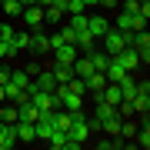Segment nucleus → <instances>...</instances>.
Returning a JSON list of instances; mask_svg holds the SVG:
<instances>
[{"label": "nucleus", "instance_id": "10", "mask_svg": "<svg viewBox=\"0 0 150 150\" xmlns=\"http://www.w3.org/2000/svg\"><path fill=\"white\" fill-rule=\"evenodd\" d=\"M13 130H17V144H33V140H37V134H33V123H27V120H17Z\"/></svg>", "mask_w": 150, "mask_h": 150}, {"label": "nucleus", "instance_id": "30", "mask_svg": "<svg viewBox=\"0 0 150 150\" xmlns=\"http://www.w3.org/2000/svg\"><path fill=\"white\" fill-rule=\"evenodd\" d=\"M60 37H64V43H74V40H77V30H74V27L67 23V27L60 30Z\"/></svg>", "mask_w": 150, "mask_h": 150}, {"label": "nucleus", "instance_id": "11", "mask_svg": "<svg viewBox=\"0 0 150 150\" xmlns=\"http://www.w3.org/2000/svg\"><path fill=\"white\" fill-rule=\"evenodd\" d=\"M17 144V130H13V123H4L0 120V150H10Z\"/></svg>", "mask_w": 150, "mask_h": 150}, {"label": "nucleus", "instance_id": "6", "mask_svg": "<svg viewBox=\"0 0 150 150\" xmlns=\"http://www.w3.org/2000/svg\"><path fill=\"white\" fill-rule=\"evenodd\" d=\"M77 54H80V50H77V43H60V47L54 50V64H74Z\"/></svg>", "mask_w": 150, "mask_h": 150}, {"label": "nucleus", "instance_id": "28", "mask_svg": "<svg viewBox=\"0 0 150 150\" xmlns=\"http://www.w3.org/2000/svg\"><path fill=\"white\" fill-rule=\"evenodd\" d=\"M120 10H127V13H137V10H140V0H120Z\"/></svg>", "mask_w": 150, "mask_h": 150}, {"label": "nucleus", "instance_id": "23", "mask_svg": "<svg viewBox=\"0 0 150 150\" xmlns=\"http://www.w3.org/2000/svg\"><path fill=\"white\" fill-rule=\"evenodd\" d=\"M64 87H67V90H74V93H80V97L87 93V80H83V77H70Z\"/></svg>", "mask_w": 150, "mask_h": 150}, {"label": "nucleus", "instance_id": "3", "mask_svg": "<svg viewBox=\"0 0 150 150\" xmlns=\"http://www.w3.org/2000/svg\"><path fill=\"white\" fill-rule=\"evenodd\" d=\"M107 30H110V20H107V17H100V13H87V33H90L93 40H100Z\"/></svg>", "mask_w": 150, "mask_h": 150}, {"label": "nucleus", "instance_id": "18", "mask_svg": "<svg viewBox=\"0 0 150 150\" xmlns=\"http://www.w3.org/2000/svg\"><path fill=\"white\" fill-rule=\"evenodd\" d=\"M13 47H17V54L20 50H30V30H13Z\"/></svg>", "mask_w": 150, "mask_h": 150}, {"label": "nucleus", "instance_id": "35", "mask_svg": "<svg viewBox=\"0 0 150 150\" xmlns=\"http://www.w3.org/2000/svg\"><path fill=\"white\" fill-rule=\"evenodd\" d=\"M87 4H90V7H97V0H87Z\"/></svg>", "mask_w": 150, "mask_h": 150}, {"label": "nucleus", "instance_id": "13", "mask_svg": "<svg viewBox=\"0 0 150 150\" xmlns=\"http://www.w3.org/2000/svg\"><path fill=\"white\" fill-rule=\"evenodd\" d=\"M33 87H37V90H54V87H57V80H54V74H50V70H40V74L37 77H33Z\"/></svg>", "mask_w": 150, "mask_h": 150}, {"label": "nucleus", "instance_id": "7", "mask_svg": "<svg viewBox=\"0 0 150 150\" xmlns=\"http://www.w3.org/2000/svg\"><path fill=\"white\" fill-rule=\"evenodd\" d=\"M47 144H50V147H57V150H77V144L67 137V130H50Z\"/></svg>", "mask_w": 150, "mask_h": 150}, {"label": "nucleus", "instance_id": "1", "mask_svg": "<svg viewBox=\"0 0 150 150\" xmlns=\"http://www.w3.org/2000/svg\"><path fill=\"white\" fill-rule=\"evenodd\" d=\"M100 40H103V54H110V57H113V54H120V50L127 47V43H123V33H120L117 27H110Z\"/></svg>", "mask_w": 150, "mask_h": 150}, {"label": "nucleus", "instance_id": "5", "mask_svg": "<svg viewBox=\"0 0 150 150\" xmlns=\"http://www.w3.org/2000/svg\"><path fill=\"white\" fill-rule=\"evenodd\" d=\"M30 54H33V57H43V54H50V37H47V33H40V30H30Z\"/></svg>", "mask_w": 150, "mask_h": 150}, {"label": "nucleus", "instance_id": "12", "mask_svg": "<svg viewBox=\"0 0 150 150\" xmlns=\"http://www.w3.org/2000/svg\"><path fill=\"white\" fill-rule=\"evenodd\" d=\"M30 103H33L37 110H57V107H54V97H50L47 90H33V93H30Z\"/></svg>", "mask_w": 150, "mask_h": 150}, {"label": "nucleus", "instance_id": "33", "mask_svg": "<svg viewBox=\"0 0 150 150\" xmlns=\"http://www.w3.org/2000/svg\"><path fill=\"white\" fill-rule=\"evenodd\" d=\"M7 80H10V70H7V67H0V83H7Z\"/></svg>", "mask_w": 150, "mask_h": 150}, {"label": "nucleus", "instance_id": "24", "mask_svg": "<svg viewBox=\"0 0 150 150\" xmlns=\"http://www.w3.org/2000/svg\"><path fill=\"white\" fill-rule=\"evenodd\" d=\"M87 7H90L87 0H67L64 10H67V13H87Z\"/></svg>", "mask_w": 150, "mask_h": 150}, {"label": "nucleus", "instance_id": "20", "mask_svg": "<svg viewBox=\"0 0 150 150\" xmlns=\"http://www.w3.org/2000/svg\"><path fill=\"white\" fill-rule=\"evenodd\" d=\"M87 57H90V64H93V70H103V67H107L110 64V54H103V50H90V54H87Z\"/></svg>", "mask_w": 150, "mask_h": 150}, {"label": "nucleus", "instance_id": "9", "mask_svg": "<svg viewBox=\"0 0 150 150\" xmlns=\"http://www.w3.org/2000/svg\"><path fill=\"white\" fill-rule=\"evenodd\" d=\"M113 60H117L123 70H134V67L140 64V57H137V50H134V47H123L120 54H113Z\"/></svg>", "mask_w": 150, "mask_h": 150}, {"label": "nucleus", "instance_id": "27", "mask_svg": "<svg viewBox=\"0 0 150 150\" xmlns=\"http://www.w3.org/2000/svg\"><path fill=\"white\" fill-rule=\"evenodd\" d=\"M147 20H150V17H144V13H134V27H130V30H147Z\"/></svg>", "mask_w": 150, "mask_h": 150}, {"label": "nucleus", "instance_id": "22", "mask_svg": "<svg viewBox=\"0 0 150 150\" xmlns=\"http://www.w3.org/2000/svg\"><path fill=\"white\" fill-rule=\"evenodd\" d=\"M113 27H117L120 33H127L130 27H134V13H127V10H120V13H117V23H113Z\"/></svg>", "mask_w": 150, "mask_h": 150}, {"label": "nucleus", "instance_id": "26", "mask_svg": "<svg viewBox=\"0 0 150 150\" xmlns=\"http://www.w3.org/2000/svg\"><path fill=\"white\" fill-rule=\"evenodd\" d=\"M17 57V47H13V43H4V40H0V60H13Z\"/></svg>", "mask_w": 150, "mask_h": 150}, {"label": "nucleus", "instance_id": "21", "mask_svg": "<svg viewBox=\"0 0 150 150\" xmlns=\"http://www.w3.org/2000/svg\"><path fill=\"white\" fill-rule=\"evenodd\" d=\"M0 7H4L7 17H20L23 13V4H20V0H0Z\"/></svg>", "mask_w": 150, "mask_h": 150}, {"label": "nucleus", "instance_id": "34", "mask_svg": "<svg viewBox=\"0 0 150 150\" xmlns=\"http://www.w3.org/2000/svg\"><path fill=\"white\" fill-rule=\"evenodd\" d=\"M20 4H23V7H30V4H37V0H20Z\"/></svg>", "mask_w": 150, "mask_h": 150}, {"label": "nucleus", "instance_id": "29", "mask_svg": "<svg viewBox=\"0 0 150 150\" xmlns=\"http://www.w3.org/2000/svg\"><path fill=\"white\" fill-rule=\"evenodd\" d=\"M0 40H4V43L13 40V27H10V23H0Z\"/></svg>", "mask_w": 150, "mask_h": 150}, {"label": "nucleus", "instance_id": "15", "mask_svg": "<svg viewBox=\"0 0 150 150\" xmlns=\"http://www.w3.org/2000/svg\"><path fill=\"white\" fill-rule=\"evenodd\" d=\"M64 7H60V4H54V7H43V23H60V20H64Z\"/></svg>", "mask_w": 150, "mask_h": 150}, {"label": "nucleus", "instance_id": "2", "mask_svg": "<svg viewBox=\"0 0 150 150\" xmlns=\"http://www.w3.org/2000/svg\"><path fill=\"white\" fill-rule=\"evenodd\" d=\"M67 137L74 140L77 147H83L87 140L93 137V134H90V127H87V117H83V120H74V123H70V127H67Z\"/></svg>", "mask_w": 150, "mask_h": 150}, {"label": "nucleus", "instance_id": "31", "mask_svg": "<svg viewBox=\"0 0 150 150\" xmlns=\"http://www.w3.org/2000/svg\"><path fill=\"white\" fill-rule=\"evenodd\" d=\"M97 7H107V10H117L120 0H97Z\"/></svg>", "mask_w": 150, "mask_h": 150}, {"label": "nucleus", "instance_id": "17", "mask_svg": "<svg viewBox=\"0 0 150 150\" xmlns=\"http://www.w3.org/2000/svg\"><path fill=\"white\" fill-rule=\"evenodd\" d=\"M17 117H20V110H17V103L4 100V107H0V120H4V123H17Z\"/></svg>", "mask_w": 150, "mask_h": 150}, {"label": "nucleus", "instance_id": "16", "mask_svg": "<svg viewBox=\"0 0 150 150\" xmlns=\"http://www.w3.org/2000/svg\"><path fill=\"white\" fill-rule=\"evenodd\" d=\"M74 43H77V50H80V54H90V50L97 47V40H93L87 30H80V33H77V40H74Z\"/></svg>", "mask_w": 150, "mask_h": 150}, {"label": "nucleus", "instance_id": "14", "mask_svg": "<svg viewBox=\"0 0 150 150\" xmlns=\"http://www.w3.org/2000/svg\"><path fill=\"white\" fill-rule=\"evenodd\" d=\"M103 87H107V77H103V70H93V74L87 77V90H90V93H100Z\"/></svg>", "mask_w": 150, "mask_h": 150}, {"label": "nucleus", "instance_id": "25", "mask_svg": "<svg viewBox=\"0 0 150 150\" xmlns=\"http://www.w3.org/2000/svg\"><path fill=\"white\" fill-rule=\"evenodd\" d=\"M70 27H74L77 33L87 30V13H70Z\"/></svg>", "mask_w": 150, "mask_h": 150}, {"label": "nucleus", "instance_id": "8", "mask_svg": "<svg viewBox=\"0 0 150 150\" xmlns=\"http://www.w3.org/2000/svg\"><path fill=\"white\" fill-rule=\"evenodd\" d=\"M80 107H83V97L64 87V93H60V110H67V113H70V110H80Z\"/></svg>", "mask_w": 150, "mask_h": 150}, {"label": "nucleus", "instance_id": "32", "mask_svg": "<svg viewBox=\"0 0 150 150\" xmlns=\"http://www.w3.org/2000/svg\"><path fill=\"white\" fill-rule=\"evenodd\" d=\"M23 70H27V74H30V77H37V74H40V64H33V60H30V64H27V67H23Z\"/></svg>", "mask_w": 150, "mask_h": 150}, {"label": "nucleus", "instance_id": "19", "mask_svg": "<svg viewBox=\"0 0 150 150\" xmlns=\"http://www.w3.org/2000/svg\"><path fill=\"white\" fill-rule=\"evenodd\" d=\"M50 74H54L57 83H67L70 77H74V70H70V64H54V70H50Z\"/></svg>", "mask_w": 150, "mask_h": 150}, {"label": "nucleus", "instance_id": "4", "mask_svg": "<svg viewBox=\"0 0 150 150\" xmlns=\"http://www.w3.org/2000/svg\"><path fill=\"white\" fill-rule=\"evenodd\" d=\"M20 17H23V23H27L30 30H40V27H43V7H40V4L23 7V13H20Z\"/></svg>", "mask_w": 150, "mask_h": 150}]
</instances>
